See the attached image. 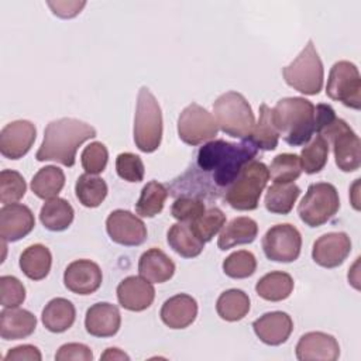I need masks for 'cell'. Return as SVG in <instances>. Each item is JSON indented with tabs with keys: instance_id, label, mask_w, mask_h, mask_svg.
Returning <instances> with one entry per match:
<instances>
[{
	"instance_id": "6da1fadb",
	"label": "cell",
	"mask_w": 361,
	"mask_h": 361,
	"mask_svg": "<svg viewBox=\"0 0 361 361\" xmlns=\"http://www.w3.org/2000/svg\"><path fill=\"white\" fill-rule=\"evenodd\" d=\"M258 149L243 140L240 144L224 140H213L199 148L196 155V171H188L176 178L168 192L173 196H219L235 179L241 168L255 159Z\"/></svg>"
},
{
	"instance_id": "7a4b0ae2",
	"label": "cell",
	"mask_w": 361,
	"mask_h": 361,
	"mask_svg": "<svg viewBox=\"0 0 361 361\" xmlns=\"http://www.w3.org/2000/svg\"><path fill=\"white\" fill-rule=\"evenodd\" d=\"M96 137L90 124L72 117L51 121L44 131V140L35 154L37 161H55L63 166H73L78 148Z\"/></svg>"
},
{
	"instance_id": "3957f363",
	"label": "cell",
	"mask_w": 361,
	"mask_h": 361,
	"mask_svg": "<svg viewBox=\"0 0 361 361\" xmlns=\"http://www.w3.org/2000/svg\"><path fill=\"white\" fill-rule=\"evenodd\" d=\"M316 127L314 133L322 135L327 144H331L334 161L343 172L357 171L361 165V142L353 128L336 116L330 104L320 103L314 107Z\"/></svg>"
},
{
	"instance_id": "277c9868",
	"label": "cell",
	"mask_w": 361,
	"mask_h": 361,
	"mask_svg": "<svg viewBox=\"0 0 361 361\" xmlns=\"http://www.w3.org/2000/svg\"><path fill=\"white\" fill-rule=\"evenodd\" d=\"M272 120L286 144L305 145L314 134V104L305 97H283L272 109Z\"/></svg>"
},
{
	"instance_id": "5b68a950",
	"label": "cell",
	"mask_w": 361,
	"mask_h": 361,
	"mask_svg": "<svg viewBox=\"0 0 361 361\" xmlns=\"http://www.w3.org/2000/svg\"><path fill=\"white\" fill-rule=\"evenodd\" d=\"M268 179L269 172L264 162L258 159L247 162L231 185L226 189V203H228L230 207L243 212L257 209Z\"/></svg>"
},
{
	"instance_id": "8992f818",
	"label": "cell",
	"mask_w": 361,
	"mask_h": 361,
	"mask_svg": "<svg viewBox=\"0 0 361 361\" xmlns=\"http://www.w3.org/2000/svg\"><path fill=\"white\" fill-rule=\"evenodd\" d=\"M217 127L233 138L244 140L255 124L252 109L247 99L238 92H226L213 103Z\"/></svg>"
},
{
	"instance_id": "52a82bcc",
	"label": "cell",
	"mask_w": 361,
	"mask_h": 361,
	"mask_svg": "<svg viewBox=\"0 0 361 361\" xmlns=\"http://www.w3.org/2000/svg\"><path fill=\"white\" fill-rule=\"evenodd\" d=\"M162 140V113L161 107L151 93L142 86L137 97L134 117V142L142 152H154Z\"/></svg>"
},
{
	"instance_id": "ba28073f",
	"label": "cell",
	"mask_w": 361,
	"mask_h": 361,
	"mask_svg": "<svg viewBox=\"0 0 361 361\" xmlns=\"http://www.w3.org/2000/svg\"><path fill=\"white\" fill-rule=\"evenodd\" d=\"M282 75L290 87L303 94L314 96L322 90L324 69L312 39H309L300 54L282 69Z\"/></svg>"
},
{
	"instance_id": "9c48e42d",
	"label": "cell",
	"mask_w": 361,
	"mask_h": 361,
	"mask_svg": "<svg viewBox=\"0 0 361 361\" xmlns=\"http://www.w3.org/2000/svg\"><path fill=\"white\" fill-rule=\"evenodd\" d=\"M340 209V197L334 185L312 183L298 206L300 220L309 227H319L331 220Z\"/></svg>"
},
{
	"instance_id": "30bf717a",
	"label": "cell",
	"mask_w": 361,
	"mask_h": 361,
	"mask_svg": "<svg viewBox=\"0 0 361 361\" xmlns=\"http://www.w3.org/2000/svg\"><path fill=\"white\" fill-rule=\"evenodd\" d=\"M326 94L345 107L361 109V76L358 68L350 61L336 62L330 72L326 86Z\"/></svg>"
},
{
	"instance_id": "8fae6325",
	"label": "cell",
	"mask_w": 361,
	"mask_h": 361,
	"mask_svg": "<svg viewBox=\"0 0 361 361\" xmlns=\"http://www.w3.org/2000/svg\"><path fill=\"white\" fill-rule=\"evenodd\" d=\"M219 127L212 113L197 103L186 106L178 118V135L188 145H199L217 135Z\"/></svg>"
},
{
	"instance_id": "7c38bea8",
	"label": "cell",
	"mask_w": 361,
	"mask_h": 361,
	"mask_svg": "<svg viewBox=\"0 0 361 361\" xmlns=\"http://www.w3.org/2000/svg\"><path fill=\"white\" fill-rule=\"evenodd\" d=\"M302 248V235L299 230L289 224H276L267 230L262 237V250L268 259L275 262H293L298 259Z\"/></svg>"
},
{
	"instance_id": "4fadbf2b",
	"label": "cell",
	"mask_w": 361,
	"mask_h": 361,
	"mask_svg": "<svg viewBox=\"0 0 361 361\" xmlns=\"http://www.w3.org/2000/svg\"><path fill=\"white\" fill-rule=\"evenodd\" d=\"M106 230L109 237L127 247L141 245L147 240V226L144 221L128 210H113L106 220Z\"/></svg>"
},
{
	"instance_id": "5bb4252c",
	"label": "cell",
	"mask_w": 361,
	"mask_h": 361,
	"mask_svg": "<svg viewBox=\"0 0 361 361\" xmlns=\"http://www.w3.org/2000/svg\"><path fill=\"white\" fill-rule=\"evenodd\" d=\"M37 135L35 126L28 120H16L0 131V152L8 159L23 158L32 147Z\"/></svg>"
},
{
	"instance_id": "9a60e30c",
	"label": "cell",
	"mask_w": 361,
	"mask_h": 361,
	"mask_svg": "<svg viewBox=\"0 0 361 361\" xmlns=\"http://www.w3.org/2000/svg\"><path fill=\"white\" fill-rule=\"evenodd\" d=\"M350 252L351 240L345 233H327L314 241L312 258L323 268H336L345 261Z\"/></svg>"
},
{
	"instance_id": "2e32d148",
	"label": "cell",
	"mask_w": 361,
	"mask_h": 361,
	"mask_svg": "<svg viewBox=\"0 0 361 361\" xmlns=\"http://www.w3.org/2000/svg\"><path fill=\"white\" fill-rule=\"evenodd\" d=\"M102 269L90 259H76L63 272L65 286L76 295H90L102 285Z\"/></svg>"
},
{
	"instance_id": "e0dca14e",
	"label": "cell",
	"mask_w": 361,
	"mask_h": 361,
	"mask_svg": "<svg viewBox=\"0 0 361 361\" xmlns=\"http://www.w3.org/2000/svg\"><path fill=\"white\" fill-rule=\"evenodd\" d=\"M338 355L337 340L323 331L305 333L296 344V358L300 361H336Z\"/></svg>"
},
{
	"instance_id": "ac0fdd59",
	"label": "cell",
	"mask_w": 361,
	"mask_h": 361,
	"mask_svg": "<svg viewBox=\"0 0 361 361\" xmlns=\"http://www.w3.org/2000/svg\"><path fill=\"white\" fill-rule=\"evenodd\" d=\"M34 226L35 219L28 206L11 203L0 209V235L3 241H18L30 234Z\"/></svg>"
},
{
	"instance_id": "d6986e66",
	"label": "cell",
	"mask_w": 361,
	"mask_h": 361,
	"mask_svg": "<svg viewBox=\"0 0 361 361\" xmlns=\"http://www.w3.org/2000/svg\"><path fill=\"white\" fill-rule=\"evenodd\" d=\"M155 298L152 283L142 276H127L117 286V300L121 307L131 312L148 309Z\"/></svg>"
},
{
	"instance_id": "ffe728a7",
	"label": "cell",
	"mask_w": 361,
	"mask_h": 361,
	"mask_svg": "<svg viewBox=\"0 0 361 361\" xmlns=\"http://www.w3.org/2000/svg\"><path fill=\"white\" fill-rule=\"evenodd\" d=\"M252 329L262 343L279 345L289 338L293 330V322L285 312H268L252 323Z\"/></svg>"
},
{
	"instance_id": "44dd1931",
	"label": "cell",
	"mask_w": 361,
	"mask_h": 361,
	"mask_svg": "<svg viewBox=\"0 0 361 361\" xmlns=\"http://www.w3.org/2000/svg\"><path fill=\"white\" fill-rule=\"evenodd\" d=\"M121 324V316L117 306L99 302L90 306L86 312L85 327L90 336L94 337H111L114 336Z\"/></svg>"
},
{
	"instance_id": "7402d4cb",
	"label": "cell",
	"mask_w": 361,
	"mask_h": 361,
	"mask_svg": "<svg viewBox=\"0 0 361 361\" xmlns=\"http://www.w3.org/2000/svg\"><path fill=\"white\" fill-rule=\"evenodd\" d=\"M159 316L169 329H185L190 326L197 316V302L190 295L178 293L164 302Z\"/></svg>"
},
{
	"instance_id": "603a6c76",
	"label": "cell",
	"mask_w": 361,
	"mask_h": 361,
	"mask_svg": "<svg viewBox=\"0 0 361 361\" xmlns=\"http://www.w3.org/2000/svg\"><path fill=\"white\" fill-rule=\"evenodd\" d=\"M138 272L151 283H164L173 276L175 264L162 250L154 247L140 257Z\"/></svg>"
},
{
	"instance_id": "cb8c5ba5",
	"label": "cell",
	"mask_w": 361,
	"mask_h": 361,
	"mask_svg": "<svg viewBox=\"0 0 361 361\" xmlns=\"http://www.w3.org/2000/svg\"><path fill=\"white\" fill-rule=\"evenodd\" d=\"M37 327V317L25 309H4L0 313V336L3 340H20L31 336Z\"/></svg>"
},
{
	"instance_id": "d4e9b609",
	"label": "cell",
	"mask_w": 361,
	"mask_h": 361,
	"mask_svg": "<svg viewBox=\"0 0 361 361\" xmlns=\"http://www.w3.org/2000/svg\"><path fill=\"white\" fill-rule=\"evenodd\" d=\"M258 234V224L251 217H235L227 226L223 227L217 247L223 251L233 248L240 244H250L257 238Z\"/></svg>"
},
{
	"instance_id": "484cf974",
	"label": "cell",
	"mask_w": 361,
	"mask_h": 361,
	"mask_svg": "<svg viewBox=\"0 0 361 361\" xmlns=\"http://www.w3.org/2000/svg\"><path fill=\"white\" fill-rule=\"evenodd\" d=\"M76 317L75 306L65 298H55L49 300L42 309L41 320L51 333H63L72 327Z\"/></svg>"
},
{
	"instance_id": "4316f807",
	"label": "cell",
	"mask_w": 361,
	"mask_h": 361,
	"mask_svg": "<svg viewBox=\"0 0 361 361\" xmlns=\"http://www.w3.org/2000/svg\"><path fill=\"white\" fill-rule=\"evenodd\" d=\"M258 151H274L278 147L279 133L272 120V109L262 103L259 106V117L251 133L244 138Z\"/></svg>"
},
{
	"instance_id": "83f0119b",
	"label": "cell",
	"mask_w": 361,
	"mask_h": 361,
	"mask_svg": "<svg viewBox=\"0 0 361 361\" xmlns=\"http://www.w3.org/2000/svg\"><path fill=\"white\" fill-rule=\"evenodd\" d=\"M166 241L169 247L183 258H195L204 248V243L195 234L189 223L179 221L172 224L168 230Z\"/></svg>"
},
{
	"instance_id": "f1b7e54d",
	"label": "cell",
	"mask_w": 361,
	"mask_h": 361,
	"mask_svg": "<svg viewBox=\"0 0 361 361\" xmlns=\"http://www.w3.org/2000/svg\"><path fill=\"white\" fill-rule=\"evenodd\" d=\"M51 265V251L42 244H32L20 255V268L23 274L32 281L44 279L49 274Z\"/></svg>"
},
{
	"instance_id": "f546056e",
	"label": "cell",
	"mask_w": 361,
	"mask_h": 361,
	"mask_svg": "<svg viewBox=\"0 0 361 361\" xmlns=\"http://www.w3.org/2000/svg\"><path fill=\"white\" fill-rule=\"evenodd\" d=\"M73 216L75 212L71 203L58 196L48 199L39 210V220L49 231L66 230L72 224Z\"/></svg>"
},
{
	"instance_id": "4dcf8cb0",
	"label": "cell",
	"mask_w": 361,
	"mask_h": 361,
	"mask_svg": "<svg viewBox=\"0 0 361 361\" xmlns=\"http://www.w3.org/2000/svg\"><path fill=\"white\" fill-rule=\"evenodd\" d=\"M293 290V279L289 274L274 271L264 275L255 285V292L259 298L269 302H281L290 296Z\"/></svg>"
},
{
	"instance_id": "1f68e13d",
	"label": "cell",
	"mask_w": 361,
	"mask_h": 361,
	"mask_svg": "<svg viewBox=\"0 0 361 361\" xmlns=\"http://www.w3.org/2000/svg\"><path fill=\"white\" fill-rule=\"evenodd\" d=\"M65 185V173L55 165L41 168L31 180V190L39 199L56 197Z\"/></svg>"
},
{
	"instance_id": "d6a6232c",
	"label": "cell",
	"mask_w": 361,
	"mask_h": 361,
	"mask_svg": "<svg viewBox=\"0 0 361 361\" xmlns=\"http://www.w3.org/2000/svg\"><path fill=\"white\" fill-rule=\"evenodd\" d=\"M216 310L223 320L238 322L250 312V298L241 289H228L219 296Z\"/></svg>"
},
{
	"instance_id": "836d02e7",
	"label": "cell",
	"mask_w": 361,
	"mask_h": 361,
	"mask_svg": "<svg viewBox=\"0 0 361 361\" xmlns=\"http://www.w3.org/2000/svg\"><path fill=\"white\" fill-rule=\"evenodd\" d=\"M300 195V188L290 183H274L265 195V209L275 214H288Z\"/></svg>"
},
{
	"instance_id": "e575fe53",
	"label": "cell",
	"mask_w": 361,
	"mask_h": 361,
	"mask_svg": "<svg viewBox=\"0 0 361 361\" xmlns=\"http://www.w3.org/2000/svg\"><path fill=\"white\" fill-rule=\"evenodd\" d=\"M168 189L158 180H149L141 190V195L135 203V212L141 217H154L164 209L168 197Z\"/></svg>"
},
{
	"instance_id": "d590c367",
	"label": "cell",
	"mask_w": 361,
	"mask_h": 361,
	"mask_svg": "<svg viewBox=\"0 0 361 361\" xmlns=\"http://www.w3.org/2000/svg\"><path fill=\"white\" fill-rule=\"evenodd\" d=\"M75 193L85 207H97L107 196V183L100 176L83 173L75 183Z\"/></svg>"
},
{
	"instance_id": "8d00e7d4",
	"label": "cell",
	"mask_w": 361,
	"mask_h": 361,
	"mask_svg": "<svg viewBox=\"0 0 361 361\" xmlns=\"http://www.w3.org/2000/svg\"><path fill=\"white\" fill-rule=\"evenodd\" d=\"M329 147L330 145L327 141L319 134H316L307 144H305L299 157L302 171L309 175L320 172L327 164Z\"/></svg>"
},
{
	"instance_id": "74e56055",
	"label": "cell",
	"mask_w": 361,
	"mask_h": 361,
	"mask_svg": "<svg viewBox=\"0 0 361 361\" xmlns=\"http://www.w3.org/2000/svg\"><path fill=\"white\" fill-rule=\"evenodd\" d=\"M268 172L275 183H290L302 173L300 159L296 154H279L272 159Z\"/></svg>"
},
{
	"instance_id": "f35d334b",
	"label": "cell",
	"mask_w": 361,
	"mask_h": 361,
	"mask_svg": "<svg viewBox=\"0 0 361 361\" xmlns=\"http://www.w3.org/2000/svg\"><path fill=\"white\" fill-rule=\"evenodd\" d=\"M257 269V259L251 251L240 250L230 254L223 261V271L233 279H244L251 276Z\"/></svg>"
},
{
	"instance_id": "ab89813d",
	"label": "cell",
	"mask_w": 361,
	"mask_h": 361,
	"mask_svg": "<svg viewBox=\"0 0 361 361\" xmlns=\"http://www.w3.org/2000/svg\"><path fill=\"white\" fill-rule=\"evenodd\" d=\"M226 214L219 207H212L206 210L199 219L189 223L195 234L203 241H210L224 226Z\"/></svg>"
},
{
	"instance_id": "60d3db41",
	"label": "cell",
	"mask_w": 361,
	"mask_h": 361,
	"mask_svg": "<svg viewBox=\"0 0 361 361\" xmlns=\"http://www.w3.org/2000/svg\"><path fill=\"white\" fill-rule=\"evenodd\" d=\"M27 190L23 175L13 169H3L0 172V202L3 206L18 202Z\"/></svg>"
},
{
	"instance_id": "b9f144b4",
	"label": "cell",
	"mask_w": 361,
	"mask_h": 361,
	"mask_svg": "<svg viewBox=\"0 0 361 361\" xmlns=\"http://www.w3.org/2000/svg\"><path fill=\"white\" fill-rule=\"evenodd\" d=\"M206 212L204 203L199 197L180 196L176 197L171 207V214L180 223H192Z\"/></svg>"
},
{
	"instance_id": "7bdbcfd3",
	"label": "cell",
	"mask_w": 361,
	"mask_h": 361,
	"mask_svg": "<svg viewBox=\"0 0 361 361\" xmlns=\"http://www.w3.org/2000/svg\"><path fill=\"white\" fill-rule=\"evenodd\" d=\"M109 159V151L104 144L94 141L90 142L85 149L82 151L80 155V162L86 173L90 175H99L106 169Z\"/></svg>"
},
{
	"instance_id": "ee69618b",
	"label": "cell",
	"mask_w": 361,
	"mask_h": 361,
	"mask_svg": "<svg viewBox=\"0 0 361 361\" xmlns=\"http://www.w3.org/2000/svg\"><path fill=\"white\" fill-rule=\"evenodd\" d=\"M25 299V288L23 282L13 275L0 278V303L4 309L18 307Z\"/></svg>"
},
{
	"instance_id": "f6af8a7d",
	"label": "cell",
	"mask_w": 361,
	"mask_h": 361,
	"mask_svg": "<svg viewBox=\"0 0 361 361\" xmlns=\"http://www.w3.org/2000/svg\"><path fill=\"white\" fill-rule=\"evenodd\" d=\"M117 175L127 182H141L144 179V164L141 158L133 152H121L116 158Z\"/></svg>"
},
{
	"instance_id": "bcb514c9",
	"label": "cell",
	"mask_w": 361,
	"mask_h": 361,
	"mask_svg": "<svg viewBox=\"0 0 361 361\" xmlns=\"http://www.w3.org/2000/svg\"><path fill=\"white\" fill-rule=\"evenodd\" d=\"M56 361H92L93 353L92 350L82 343H68L59 347L55 354Z\"/></svg>"
},
{
	"instance_id": "7dc6e473",
	"label": "cell",
	"mask_w": 361,
	"mask_h": 361,
	"mask_svg": "<svg viewBox=\"0 0 361 361\" xmlns=\"http://www.w3.org/2000/svg\"><path fill=\"white\" fill-rule=\"evenodd\" d=\"M4 360L6 361H21V360L41 361L42 355L35 345L23 344V345H17V347L8 350V353L4 355Z\"/></svg>"
},
{
	"instance_id": "c3c4849f",
	"label": "cell",
	"mask_w": 361,
	"mask_h": 361,
	"mask_svg": "<svg viewBox=\"0 0 361 361\" xmlns=\"http://www.w3.org/2000/svg\"><path fill=\"white\" fill-rule=\"evenodd\" d=\"M85 1H48V6L52 8V13L62 18H71L80 13L85 7Z\"/></svg>"
},
{
	"instance_id": "681fc988",
	"label": "cell",
	"mask_w": 361,
	"mask_h": 361,
	"mask_svg": "<svg viewBox=\"0 0 361 361\" xmlns=\"http://www.w3.org/2000/svg\"><path fill=\"white\" fill-rule=\"evenodd\" d=\"M100 360H130V357L120 348H107L100 355Z\"/></svg>"
}]
</instances>
